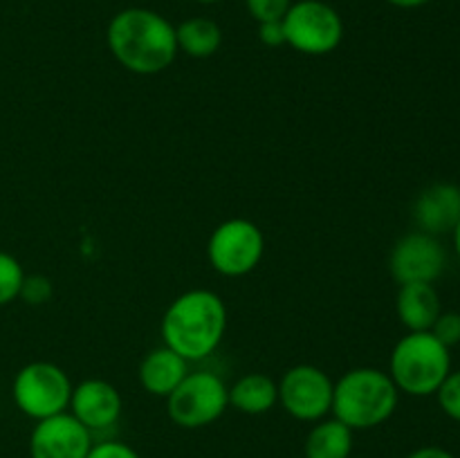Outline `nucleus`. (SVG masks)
<instances>
[{
    "instance_id": "obj_22",
    "label": "nucleus",
    "mask_w": 460,
    "mask_h": 458,
    "mask_svg": "<svg viewBox=\"0 0 460 458\" xmlns=\"http://www.w3.org/2000/svg\"><path fill=\"white\" fill-rule=\"evenodd\" d=\"M429 332L447 348L460 344V313H440Z\"/></svg>"
},
{
    "instance_id": "obj_29",
    "label": "nucleus",
    "mask_w": 460,
    "mask_h": 458,
    "mask_svg": "<svg viewBox=\"0 0 460 458\" xmlns=\"http://www.w3.org/2000/svg\"><path fill=\"white\" fill-rule=\"evenodd\" d=\"M196 3H202V4H214V3H220V0H196Z\"/></svg>"
},
{
    "instance_id": "obj_4",
    "label": "nucleus",
    "mask_w": 460,
    "mask_h": 458,
    "mask_svg": "<svg viewBox=\"0 0 460 458\" xmlns=\"http://www.w3.org/2000/svg\"><path fill=\"white\" fill-rule=\"evenodd\" d=\"M452 373V355L429 330L409 332L395 344L389 359V375L398 391L416 398L436 395Z\"/></svg>"
},
{
    "instance_id": "obj_17",
    "label": "nucleus",
    "mask_w": 460,
    "mask_h": 458,
    "mask_svg": "<svg viewBox=\"0 0 460 458\" xmlns=\"http://www.w3.org/2000/svg\"><path fill=\"white\" fill-rule=\"evenodd\" d=\"M353 429L340 422L319 420L305 438V458H350Z\"/></svg>"
},
{
    "instance_id": "obj_21",
    "label": "nucleus",
    "mask_w": 460,
    "mask_h": 458,
    "mask_svg": "<svg viewBox=\"0 0 460 458\" xmlns=\"http://www.w3.org/2000/svg\"><path fill=\"white\" fill-rule=\"evenodd\" d=\"M247 12L252 13L256 22L283 21V16L290 9L292 0H245Z\"/></svg>"
},
{
    "instance_id": "obj_18",
    "label": "nucleus",
    "mask_w": 460,
    "mask_h": 458,
    "mask_svg": "<svg viewBox=\"0 0 460 458\" xmlns=\"http://www.w3.org/2000/svg\"><path fill=\"white\" fill-rule=\"evenodd\" d=\"M175 40H178L180 52H184L187 57L207 58L220 49L223 31H220L218 22L211 18L193 16L175 27Z\"/></svg>"
},
{
    "instance_id": "obj_10",
    "label": "nucleus",
    "mask_w": 460,
    "mask_h": 458,
    "mask_svg": "<svg viewBox=\"0 0 460 458\" xmlns=\"http://www.w3.org/2000/svg\"><path fill=\"white\" fill-rule=\"evenodd\" d=\"M447 265L443 242L438 236L425 232H411L400 238L389 256L391 277L404 283H434Z\"/></svg>"
},
{
    "instance_id": "obj_20",
    "label": "nucleus",
    "mask_w": 460,
    "mask_h": 458,
    "mask_svg": "<svg viewBox=\"0 0 460 458\" xmlns=\"http://www.w3.org/2000/svg\"><path fill=\"white\" fill-rule=\"evenodd\" d=\"M436 395H438V404L445 416L460 422V371L449 373L440 389L436 391Z\"/></svg>"
},
{
    "instance_id": "obj_25",
    "label": "nucleus",
    "mask_w": 460,
    "mask_h": 458,
    "mask_svg": "<svg viewBox=\"0 0 460 458\" xmlns=\"http://www.w3.org/2000/svg\"><path fill=\"white\" fill-rule=\"evenodd\" d=\"M259 40L268 48H279L286 45V31H283V21L259 22Z\"/></svg>"
},
{
    "instance_id": "obj_6",
    "label": "nucleus",
    "mask_w": 460,
    "mask_h": 458,
    "mask_svg": "<svg viewBox=\"0 0 460 458\" xmlns=\"http://www.w3.org/2000/svg\"><path fill=\"white\" fill-rule=\"evenodd\" d=\"M286 45L308 57H323L340 48L344 39V21L323 0L292 3L283 16Z\"/></svg>"
},
{
    "instance_id": "obj_23",
    "label": "nucleus",
    "mask_w": 460,
    "mask_h": 458,
    "mask_svg": "<svg viewBox=\"0 0 460 458\" xmlns=\"http://www.w3.org/2000/svg\"><path fill=\"white\" fill-rule=\"evenodd\" d=\"M49 296H52V281L48 277H43V274H31V277H27L25 274V281H22L21 287L22 301H27L31 305H40L45 301H49Z\"/></svg>"
},
{
    "instance_id": "obj_9",
    "label": "nucleus",
    "mask_w": 460,
    "mask_h": 458,
    "mask_svg": "<svg viewBox=\"0 0 460 458\" xmlns=\"http://www.w3.org/2000/svg\"><path fill=\"white\" fill-rule=\"evenodd\" d=\"M279 402L301 422H319L332 409L335 382L326 371L313 364H296L283 373L279 382Z\"/></svg>"
},
{
    "instance_id": "obj_7",
    "label": "nucleus",
    "mask_w": 460,
    "mask_h": 458,
    "mask_svg": "<svg viewBox=\"0 0 460 458\" xmlns=\"http://www.w3.org/2000/svg\"><path fill=\"white\" fill-rule=\"evenodd\" d=\"M229 407V389L211 371L187 373L166 398V413L182 429H200L218 420Z\"/></svg>"
},
{
    "instance_id": "obj_8",
    "label": "nucleus",
    "mask_w": 460,
    "mask_h": 458,
    "mask_svg": "<svg viewBox=\"0 0 460 458\" xmlns=\"http://www.w3.org/2000/svg\"><path fill=\"white\" fill-rule=\"evenodd\" d=\"M265 254V236L247 218H229L220 223L209 236L207 256L211 268L223 277H245Z\"/></svg>"
},
{
    "instance_id": "obj_5",
    "label": "nucleus",
    "mask_w": 460,
    "mask_h": 458,
    "mask_svg": "<svg viewBox=\"0 0 460 458\" xmlns=\"http://www.w3.org/2000/svg\"><path fill=\"white\" fill-rule=\"evenodd\" d=\"M72 382L61 366L52 362H31L16 373L12 395L16 407L36 422L67 411Z\"/></svg>"
},
{
    "instance_id": "obj_15",
    "label": "nucleus",
    "mask_w": 460,
    "mask_h": 458,
    "mask_svg": "<svg viewBox=\"0 0 460 458\" xmlns=\"http://www.w3.org/2000/svg\"><path fill=\"white\" fill-rule=\"evenodd\" d=\"M395 310H398L400 321L409 332L431 330L438 314L443 313L434 283H404V286H400Z\"/></svg>"
},
{
    "instance_id": "obj_27",
    "label": "nucleus",
    "mask_w": 460,
    "mask_h": 458,
    "mask_svg": "<svg viewBox=\"0 0 460 458\" xmlns=\"http://www.w3.org/2000/svg\"><path fill=\"white\" fill-rule=\"evenodd\" d=\"M389 4H394V7H400V9H418V7H425V4H429L431 0H386Z\"/></svg>"
},
{
    "instance_id": "obj_19",
    "label": "nucleus",
    "mask_w": 460,
    "mask_h": 458,
    "mask_svg": "<svg viewBox=\"0 0 460 458\" xmlns=\"http://www.w3.org/2000/svg\"><path fill=\"white\" fill-rule=\"evenodd\" d=\"M22 281H25V272L16 256L0 251V305L12 304L21 296Z\"/></svg>"
},
{
    "instance_id": "obj_26",
    "label": "nucleus",
    "mask_w": 460,
    "mask_h": 458,
    "mask_svg": "<svg viewBox=\"0 0 460 458\" xmlns=\"http://www.w3.org/2000/svg\"><path fill=\"white\" fill-rule=\"evenodd\" d=\"M407 458H454V454H449L447 449L443 447H434V445H429V447L416 449V452L409 454Z\"/></svg>"
},
{
    "instance_id": "obj_28",
    "label": "nucleus",
    "mask_w": 460,
    "mask_h": 458,
    "mask_svg": "<svg viewBox=\"0 0 460 458\" xmlns=\"http://www.w3.org/2000/svg\"><path fill=\"white\" fill-rule=\"evenodd\" d=\"M454 247H456V254H458V259H460V220H458V225H456V229H454Z\"/></svg>"
},
{
    "instance_id": "obj_11",
    "label": "nucleus",
    "mask_w": 460,
    "mask_h": 458,
    "mask_svg": "<svg viewBox=\"0 0 460 458\" xmlns=\"http://www.w3.org/2000/svg\"><path fill=\"white\" fill-rule=\"evenodd\" d=\"M90 449L93 431L67 411L39 420L30 436L31 458H85Z\"/></svg>"
},
{
    "instance_id": "obj_12",
    "label": "nucleus",
    "mask_w": 460,
    "mask_h": 458,
    "mask_svg": "<svg viewBox=\"0 0 460 458\" xmlns=\"http://www.w3.org/2000/svg\"><path fill=\"white\" fill-rule=\"evenodd\" d=\"M121 395L111 382L84 380L72 389L70 413L85 427L88 431H102L115 425L121 416Z\"/></svg>"
},
{
    "instance_id": "obj_24",
    "label": "nucleus",
    "mask_w": 460,
    "mask_h": 458,
    "mask_svg": "<svg viewBox=\"0 0 460 458\" xmlns=\"http://www.w3.org/2000/svg\"><path fill=\"white\" fill-rule=\"evenodd\" d=\"M85 458H139V454L130 445L119 443V440H106V443L93 445Z\"/></svg>"
},
{
    "instance_id": "obj_14",
    "label": "nucleus",
    "mask_w": 460,
    "mask_h": 458,
    "mask_svg": "<svg viewBox=\"0 0 460 458\" xmlns=\"http://www.w3.org/2000/svg\"><path fill=\"white\" fill-rule=\"evenodd\" d=\"M189 362L171 350L169 346L153 348L139 364V382L144 389L157 398H169L175 391V386L187 377Z\"/></svg>"
},
{
    "instance_id": "obj_2",
    "label": "nucleus",
    "mask_w": 460,
    "mask_h": 458,
    "mask_svg": "<svg viewBox=\"0 0 460 458\" xmlns=\"http://www.w3.org/2000/svg\"><path fill=\"white\" fill-rule=\"evenodd\" d=\"M227 330V308L216 292L196 287L180 295L162 317L164 346L198 362L214 353Z\"/></svg>"
},
{
    "instance_id": "obj_3",
    "label": "nucleus",
    "mask_w": 460,
    "mask_h": 458,
    "mask_svg": "<svg viewBox=\"0 0 460 458\" xmlns=\"http://www.w3.org/2000/svg\"><path fill=\"white\" fill-rule=\"evenodd\" d=\"M398 398L400 391L389 373L371 366L350 368L332 386L331 411L353 431L373 429L394 416Z\"/></svg>"
},
{
    "instance_id": "obj_1",
    "label": "nucleus",
    "mask_w": 460,
    "mask_h": 458,
    "mask_svg": "<svg viewBox=\"0 0 460 458\" xmlns=\"http://www.w3.org/2000/svg\"><path fill=\"white\" fill-rule=\"evenodd\" d=\"M108 48L121 67L135 75H157L178 57L175 27L162 13L144 7L121 9L108 22Z\"/></svg>"
},
{
    "instance_id": "obj_13",
    "label": "nucleus",
    "mask_w": 460,
    "mask_h": 458,
    "mask_svg": "<svg viewBox=\"0 0 460 458\" xmlns=\"http://www.w3.org/2000/svg\"><path fill=\"white\" fill-rule=\"evenodd\" d=\"M413 220L418 229L431 236H443L456 229L460 220V187L436 182L420 191L413 202Z\"/></svg>"
},
{
    "instance_id": "obj_16",
    "label": "nucleus",
    "mask_w": 460,
    "mask_h": 458,
    "mask_svg": "<svg viewBox=\"0 0 460 458\" xmlns=\"http://www.w3.org/2000/svg\"><path fill=\"white\" fill-rule=\"evenodd\" d=\"M279 402V386L263 373H247L229 389V404L247 416L268 413Z\"/></svg>"
}]
</instances>
